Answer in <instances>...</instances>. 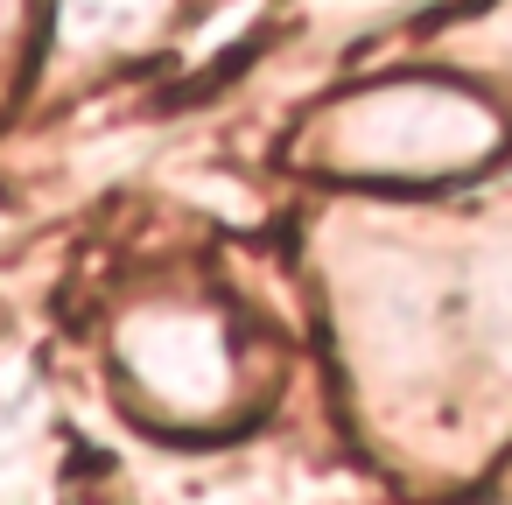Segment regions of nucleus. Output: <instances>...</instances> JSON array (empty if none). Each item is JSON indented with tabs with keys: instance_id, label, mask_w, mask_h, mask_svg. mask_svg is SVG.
<instances>
[{
	"instance_id": "1",
	"label": "nucleus",
	"mask_w": 512,
	"mask_h": 505,
	"mask_svg": "<svg viewBox=\"0 0 512 505\" xmlns=\"http://www.w3.org/2000/svg\"><path fill=\"white\" fill-rule=\"evenodd\" d=\"M344 148L379 176H442L498 148V127L477 99L442 85H393L344 113Z\"/></svg>"
}]
</instances>
